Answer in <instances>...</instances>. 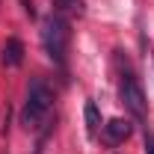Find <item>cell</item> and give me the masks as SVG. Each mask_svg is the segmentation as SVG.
<instances>
[{
  "instance_id": "8",
  "label": "cell",
  "mask_w": 154,
  "mask_h": 154,
  "mask_svg": "<svg viewBox=\"0 0 154 154\" xmlns=\"http://www.w3.org/2000/svg\"><path fill=\"white\" fill-rule=\"evenodd\" d=\"M142 142H145V154H154V134L145 128V134H142Z\"/></svg>"
},
{
  "instance_id": "4",
  "label": "cell",
  "mask_w": 154,
  "mask_h": 154,
  "mask_svg": "<svg viewBox=\"0 0 154 154\" xmlns=\"http://www.w3.org/2000/svg\"><path fill=\"white\" fill-rule=\"evenodd\" d=\"M131 134H134L131 119H110V122L104 125V131H101V136H104L107 145H122Z\"/></svg>"
},
{
  "instance_id": "1",
  "label": "cell",
  "mask_w": 154,
  "mask_h": 154,
  "mask_svg": "<svg viewBox=\"0 0 154 154\" xmlns=\"http://www.w3.org/2000/svg\"><path fill=\"white\" fill-rule=\"evenodd\" d=\"M51 110H54V89L42 77H33L27 83V101H24V110H21V125L27 131H36L42 125H48Z\"/></svg>"
},
{
  "instance_id": "7",
  "label": "cell",
  "mask_w": 154,
  "mask_h": 154,
  "mask_svg": "<svg viewBox=\"0 0 154 154\" xmlns=\"http://www.w3.org/2000/svg\"><path fill=\"white\" fill-rule=\"evenodd\" d=\"M54 6H57L59 12H71V15H83L86 12L83 0H54Z\"/></svg>"
},
{
  "instance_id": "2",
  "label": "cell",
  "mask_w": 154,
  "mask_h": 154,
  "mask_svg": "<svg viewBox=\"0 0 154 154\" xmlns=\"http://www.w3.org/2000/svg\"><path fill=\"white\" fill-rule=\"evenodd\" d=\"M68 42H71V24L59 12H51L48 18L42 21V48H45V54L54 59L59 68H65Z\"/></svg>"
},
{
  "instance_id": "5",
  "label": "cell",
  "mask_w": 154,
  "mask_h": 154,
  "mask_svg": "<svg viewBox=\"0 0 154 154\" xmlns=\"http://www.w3.org/2000/svg\"><path fill=\"white\" fill-rule=\"evenodd\" d=\"M24 42L21 38H6V45H3V65H9V68H18L21 62H24Z\"/></svg>"
},
{
  "instance_id": "9",
  "label": "cell",
  "mask_w": 154,
  "mask_h": 154,
  "mask_svg": "<svg viewBox=\"0 0 154 154\" xmlns=\"http://www.w3.org/2000/svg\"><path fill=\"white\" fill-rule=\"evenodd\" d=\"M21 6H24V12H27V15H30V18H33V15H36V9H33V3H30V0H21Z\"/></svg>"
},
{
  "instance_id": "6",
  "label": "cell",
  "mask_w": 154,
  "mask_h": 154,
  "mask_svg": "<svg viewBox=\"0 0 154 154\" xmlns=\"http://www.w3.org/2000/svg\"><path fill=\"white\" fill-rule=\"evenodd\" d=\"M83 119H86V134L95 139L98 131H101V113H98L95 101H86V107H83Z\"/></svg>"
},
{
  "instance_id": "3",
  "label": "cell",
  "mask_w": 154,
  "mask_h": 154,
  "mask_svg": "<svg viewBox=\"0 0 154 154\" xmlns=\"http://www.w3.org/2000/svg\"><path fill=\"white\" fill-rule=\"evenodd\" d=\"M119 95H122V104L131 110V116L134 119H145V113H148V101H145V92H142V86H139V80H136L131 71L122 77V86H119Z\"/></svg>"
}]
</instances>
